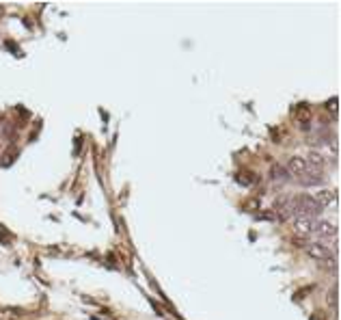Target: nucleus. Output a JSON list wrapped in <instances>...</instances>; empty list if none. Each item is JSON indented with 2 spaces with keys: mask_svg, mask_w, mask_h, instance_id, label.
I'll return each mask as SVG.
<instances>
[{
  "mask_svg": "<svg viewBox=\"0 0 341 320\" xmlns=\"http://www.w3.org/2000/svg\"><path fill=\"white\" fill-rule=\"evenodd\" d=\"M294 227H296V232H300V234H311L313 232V219H296Z\"/></svg>",
  "mask_w": 341,
  "mask_h": 320,
  "instance_id": "nucleus-7",
  "label": "nucleus"
},
{
  "mask_svg": "<svg viewBox=\"0 0 341 320\" xmlns=\"http://www.w3.org/2000/svg\"><path fill=\"white\" fill-rule=\"evenodd\" d=\"M305 249L313 260H317V262H328V260L333 258V251L328 247H324L322 242H307Z\"/></svg>",
  "mask_w": 341,
  "mask_h": 320,
  "instance_id": "nucleus-1",
  "label": "nucleus"
},
{
  "mask_svg": "<svg viewBox=\"0 0 341 320\" xmlns=\"http://www.w3.org/2000/svg\"><path fill=\"white\" fill-rule=\"evenodd\" d=\"M272 177L274 180H288L289 177V173H288V169H285V167H272Z\"/></svg>",
  "mask_w": 341,
  "mask_h": 320,
  "instance_id": "nucleus-8",
  "label": "nucleus"
},
{
  "mask_svg": "<svg viewBox=\"0 0 341 320\" xmlns=\"http://www.w3.org/2000/svg\"><path fill=\"white\" fill-rule=\"evenodd\" d=\"M274 210H277L279 219H289L291 216V197H279L274 202Z\"/></svg>",
  "mask_w": 341,
  "mask_h": 320,
  "instance_id": "nucleus-4",
  "label": "nucleus"
},
{
  "mask_svg": "<svg viewBox=\"0 0 341 320\" xmlns=\"http://www.w3.org/2000/svg\"><path fill=\"white\" fill-rule=\"evenodd\" d=\"M236 182L242 184V186H253V184L257 182V175L251 171H237L236 173Z\"/></svg>",
  "mask_w": 341,
  "mask_h": 320,
  "instance_id": "nucleus-6",
  "label": "nucleus"
},
{
  "mask_svg": "<svg viewBox=\"0 0 341 320\" xmlns=\"http://www.w3.org/2000/svg\"><path fill=\"white\" fill-rule=\"evenodd\" d=\"M311 234H317V236H324V238H331L337 234V225L328 223V221H313V232Z\"/></svg>",
  "mask_w": 341,
  "mask_h": 320,
  "instance_id": "nucleus-3",
  "label": "nucleus"
},
{
  "mask_svg": "<svg viewBox=\"0 0 341 320\" xmlns=\"http://www.w3.org/2000/svg\"><path fill=\"white\" fill-rule=\"evenodd\" d=\"M313 199H315V204H320L322 208L324 205H331L333 202H335V193L333 191H326V188H322V191H315L311 195Z\"/></svg>",
  "mask_w": 341,
  "mask_h": 320,
  "instance_id": "nucleus-5",
  "label": "nucleus"
},
{
  "mask_svg": "<svg viewBox=\"0 0 341 320\" xmlns=\"http://www.w3.org/2000/svg\"><path fill=\"white\" fill-rule=\"evenodd\" d=\"M326 108H328V111H333V113H337V108H339V100H337V97L328 100V102H326Z\"/></svg>",
  "mask_w": 341,
  "mask_h": 320,
  "instance_id": "nucleus-10",
  "label": "nucleus"
},
{
  "mask_svg": "<svg viewBox=\"0 0 341 320\" xmlns=\"http://www.w3.org/2000/svg\"><path fill=\"white\" fill-rule=\"evenodd\" d=\"M285 169L291 171L294 175H302V173L309 169V162H307V158H302V156H289L288 167H285Z\"/></svg>",
  "mask_w": 341,
  "mask_h": 320,
  "instance_id": "nucleus-2",
  "label": "nucleus"
},
{
  "mask_svg": "<svg viewBox=\"0 0 341 320\" xmlns=\"http://www.w3.org/2000/svg\"><path fill=\"white\" fill-rule=\"evenodd\" d=\"M328 305L337 307V288H333L331 292H328Z\"/></svg>",
  "mask_w": 341,
  "mask_h": 320,
  "instance_id": "nucleus-9",
  "label": "nucleus"
}]
</instances>
